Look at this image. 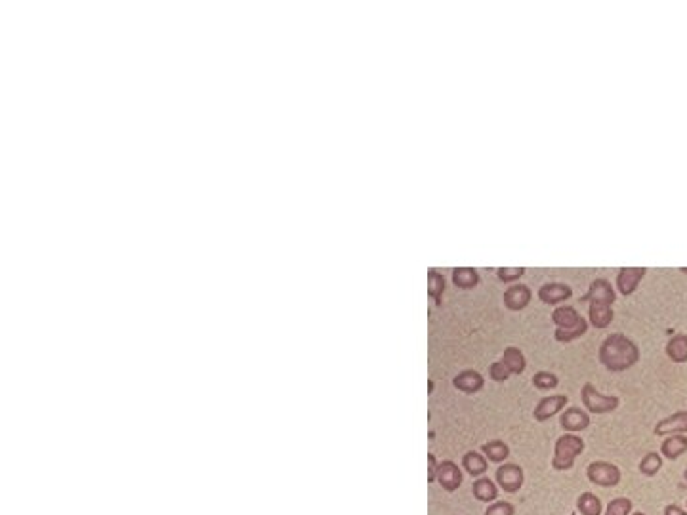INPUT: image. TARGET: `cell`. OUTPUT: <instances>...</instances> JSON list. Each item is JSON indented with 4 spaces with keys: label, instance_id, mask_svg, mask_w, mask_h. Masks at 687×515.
I'll use <instances>...</instances> for the list:
<instances>
[{
    "label": "cell",
    "instance_id": "22",
    "mask_svg": "<svg viewBox=\"0 0 687 515\" xmlns=\"http://www.w3.org/2000/svg\"><path fill=\"white\" fill-rule=\"evenodd\" d=\"M453 283L462 290H470L480 284V273L473 267H456L453 271Z\"/></svg>",
    "mask_w": 687,
    "mask_h": 515
},
{
    "label": "cell",
    "instance_id": "14",
    "mask_svg": "<svg viewBox=\"0 0 687 515\" xmlns=\"http://www.w3.org/2000/svg\"><path fill=\"white\" fill-rule=\"evenodd\" d=\"M453 386H455L458 391H462V393L468 395L480 393L481 389H483V386H485V378L481 376L477 370L472 369L462 370V372H458V374L453 378Z\"/></svg>",
    "mask_w": 687,
    "mask_h": 515
},
{
    "label": "cell",
    "instance_id": "24",
    "mask_svg": "<svg viewBox=\"0 0 687 515\" xmlns=\"http://www.w3.org/2000/svg\"><path fill=\"white\" fill-rule=\"evenodd\" d=\"M502 360L506 363V367L512 370V374H521L527 367V360H525V355L517 347L510 345L504 350V355H502Z\"/></svg>",
    "mask_w": 687,
    "mask_h": 515
},
{
    "label": "cell",
    "instance_id": "34",
    "mask_svg": "<svg viewBox=\"0 0 687 515\" xmlns=\"http://www.w3.org/2000/svg\"><path fill=\"white\" fill-rule=\"evenodd\" d=\"M664 515H687V512L682 510L679 506H676V504H668V506L664 507Z\"/></svg>",
    "mask_w": 687,
    "mask_h": 515
},
{
    "label": "cell",
    "instance_id": "4",
    "mask_svg": "<svg viewBox=\"0 0 687 515\" xmlns=\"http://www.w3.org/2000/svg\"><path fill=\"white\" fill-rule=\"evenodd\" d=\"M586 477L592 485H598V487H617L620 479H622V473H620V468L617 464H611L607 460H596V462L588 464L586 468Z\"/></svg>",
    "mask_w": 687,
    "mask_h": 515
},
{
    "label": "cell",
    "instance_id": "1",
    "mask_svg": "<svg viewBox=\"0 0 687 515\" xmlns=\"http://www.w3.org/2000/svg\"><path fill=\"white\" fill-rule=\"evenodd\" d=\"M600 363L611 372H624L640 360V347L627 334H609L600 345Z\"/></svg>",
    "mask_w": 687,
    "mask_h": 515
},
{
    "label": "cell",
    "instance_id": "16",
    "mask_svg": "<svg viewBox=\"0 0 687 515\" xmlns=\"http://www.w3.org/2000/svg\"><path fill=\"white\" fill-rule=\"evenodd\" d=\"M588 317H590V325L594 328H607V326L613 323L615 319V313H613V308L609 304H598V301H592L590 304V309H588Z\"/></svg>",
    "mask_w": 687,
    "mask_h": 515
},
{
    "label": "cell",
    "instance_id": "18",
    "mask_svg": "<svg viewBox=\"0 0 687 515\" xmlns=\"http://www.w3.org/2000/svg\"><path fill=\"white\" fill-rule=\"evenodd\" d=\"M687 453V437L686 435H668L662 439L661 455L668 460H678L679 456Z\"/></svg>",
    "mask_w": 687,
    "mask_h": 515
},
{
    "label": "cell",
    "instance_id": "25",
    "mask_svg": "<svg viewBox=\"0 0 687 515\" xmlns=\"http://www.w3.org/2000/svg\"><path fill=\"white\" fill-rule=\"evenodd\" d=\"M586 332H588V321L583 317L578 321V325L573 326V328H567V330H563V328H556L554 338L561 343H569L573 342V340H576V338H583Z\"/></svg>",
    "mask_w": 687,
    "mask_h": 515
},
{
    "label": "cell",
    "instance_id": "10",
    "mask_svg": "<svg viewBox=\"0 0 687 515\" xmlns=\"http://www.w3.org/2000/svg\"><path fill=\"white\" fill-rule=\"evenodd\" d=\"M647 273V267H622L617 273V288L624 296H632L638 290V284Z\"/></svg>",
    "mask_w": 687,
    "mask_h": 515
},
{
    "label": "cell",
    "instance_id": "23",
    "mask_svg": "<svg viewBox=\"0 0 687 515\" xmlns=\"http://www.w3.org/2000/svg\"><path fill=\"white\" fill-rule=\"evenodd\" d=\"M576 510L581 512V515H601L603 506H601L600 498L594 492H583L576 498Z\"/></svg>",
    "mask_w": 687,
    "mask_h": 515
},
{
    "label": "cell",
    "instance_id": "5",
    "mask_svg": "<svg viewBox=\"0 0 687 515\" xmlns=\"http://www.w3.org/2000/svg\"><path fill=\"white\" fill-rule=\"evenodd\" d=\"M495 481L500 489L508 492V494H514V492H519V489L523 487L525 483V473L523 468L519 464H512V462H504L500 464L495 472Z\"/></svg>",
    "mask_w": 687,
    "mask_h": 515
},
{
    "label": "cell",
    "instance_id": "9",
    "mask_svg": "<svg viewBox=\"0 0 687 515\" xmlns=\"http://www.w3.org/2000/svg\"><path fill=\"white\" fill-rule=\"evenodd\" d=\"M617 300V294L613 290V284L607 279H596L588 286V292L581 296L578 301H598V304H609L613 306V301Z\"/></svg>",
    "mask_w": 687,
    "mask_h": 515
},
{
    "label": "cell",
    "instance_id": "13",
    "mask_svg": "<svg viewBox=\"0 0 687 515\" xmlns=\"http://www.w3.org/2000/svg\"><path fill=\"white\" fill-rule=\"evenodd\" d=\"M561 428L569 431V433H576V431H584L590 426V414L581 409V407H569L563 411L561 418H559Z\"/></svg>",
    "mask_w": 687,
    "mask_h": 515
},
{
    "label": "cell",
    "instance_id": "38",
    "mask_svg": "<svg viewBox=\"0 0 687 515\" xmlns=\"http://www.w3.org/2000/svg\"><path fill=\"white\" fill-rule=\"evenodd\" d=\"M569 515H575V514H569Z\"/></svg>",
    "mask_w": 687,
    "mask_h": 515
},
{
    "label": "cell",
    "instance_id": "36",
    "mask_svg": "<svg viewBox=\"0 0 687 515\" xmlns=\"http://www.w3.org/2000/svg\"><path fill=\"white\" fill-rule=\"evenodd\" d=\"M679 271H684V273L687 275V267H682V269H679Z\"/></svg>",
    "mask_w": 687,
    "mask_h": 515
},
{
    "label": "cell",
    "instance_id": "17",
    "mask_svg": "<svg viewBox=\"0 0 687 515\" xmlns=\"http://www.w3.org/2000/svg\"><path fill=\"white\" fill-rule=\"evenodd\" d=\"M462 470H466L472 477H483L485 472L489 470V460L477 450H468L462 456Z\"/></svg>",
    "mask_w": 687,
    "mask_h": 515
},
{
    "label": "cell",
    "instance_id": "19",
    "mask_svg": "<svg viewBox=\"0 0 687 515\" xmlns=\"http://www.w3.org/2000/svg\"><path fill=\"white\" fill-rule=\"evenodd\" d=\"M581 319L583 317L578 315V311H576L573 306H559V308L554 309V313H552L554 325L558 326V328H563V330L573 328V326L578 325Z\"/></svg>",
    "mask_w": 687,
    "mask_h": 515
},
{
    "label": "cell",
    "instance_id": "28",
    "mask_svg": "<svg viewBox=\"0 0 687 515\" xmlns=\"http://www.w3.org/2000/svg\"><path fill=\"white\" fill-rule=\"evenodd\" d=\"M558 376L554 372H548V370H541V372H537L532 376V386L537 387V389H541V391H550V389L558 387Z\"/></svg>",
    "mask_w": 687,
    "mask_h": 515
},
{
    "label": "cell",
    "instance_id": "30",
    "mask_svg": "<svg viewBox=\"0 0 687 515\" xmlns=\"http://www.w3.org/2000/svg\"><path fill=\"white\" fill-rule=\"evenodd\" d=\"M510 376H512V370L508 369L506 363L502 359L497 360V363H493L489 367V378L493 382H506Z\"/></svg>",
    "mask_w": 687,
    "mask_h": 515
},
{
    "label": "cell",
    "instance_id": "12",
    "mask_svg": "<svg viewBox=\"0 0 687 515\" xmlns=\"http://www.w3.org/2000/svg\"><path fill=\"white\" fill-rule=\"evenodd\" d=\"M532 298L531 288L527 284H512L504 290L502 301L510 311H521L529 306V301Z\"/></svg>",
    "mask_w": 687,
    "mask_h": 515
},
{
    "label": "cell",
    "instance_id": "26",
    "mask_svg": "<svg viewBox=\"0 0 687 515\" xmlns=\"http://www.w3.org/2000/svg\"><path fill=\"white\" fill-rule=\"evenodd\" d=\"M662 468V456L661 453H647L640 462V473L645 477H655L657 473L661 472Z\"/></svg>",
    "mask_w": 687,
    "mask_h": 515
},
{
    "label": "cell",
    "instance_id": "32",
    "mask_svg": "<svg viewBox=\"0 0 687 515\" xmlns=\"http://www.w3.org/2000/svg\"><path fill=\"white\" fill-rule=\"evenodd\" d=\"M525 275V267H500L497 271V277L502 283H514Z\"/></svg>",
    "mask_w": 687,
    "mask_h": 515
},
{
    "label": "cell",
    "instance_id": "29",
    "mask_svg": "<svg viewBox=\"0 0 687 515\" xmlns=\"http://www.w3.org/2000/svg\"><path fill=\"white\" fill-rule=\"evenodd\" d=\"M632 500L627 496H618L613 498L607 507H605V515H630L632 514Z\"/></svg>",
    "mask_w": 687,
    "mask_h": 515
},
{
    "label": "cell",
    "instance_id": "27",
    "mask_svg": "<svg viewBox=\"0 0 687 515\" xmlns=\"http://www.w3.org/2000/svg\"><path fill=\"white\" fill-rule=\"evenodd\" d=\"M445 292V277L438 271H429L428 273V294L436 300L438 306H441V296Z\"/></svg>",
    "mask_w": 687,
    "mask_h": 515
},
{
    "label": "cell",
    "instance_id": "8",
    "mask_svg": "<svg viewBox=\"0 0 687 515\" xmlns=\"http://www.w3.org/2000/svg\"><path fill=\"white\" fill-rule=\"evenodd\" d=\"M567 401H569L567 395H548V397H542L541 401L537 403V407H534V411H532L534 420L537 422L550 420V418L556 416L561 409H565Z\"/></svg>",
    "mask_w": 687,
    "mask_h": 515
},
{
    "label": "cell",
    "instance_id": "35",
    "mask_svg": "<svg viewBox=\"0 0 687 515\" xmlns=\"http://www.w3.org/2000/svg\"><path fill=\"white\" fill-rule=\"evenodd\" d=\"M630 515H647V514H644V512H635V514H630Z\"/></svg>",
    "mask_w": 687,
    "mask_h": 515
},
{
    "label": "cell",
    "instance_id": "2",
    "mask_svg": "<svg viewBox=\"0 0 687 515\" xmlns=\"http://www.w3.org/2000/svg\"><path fill=\"white\" fill-rule=\"evenodd\" d=\"M584 441L575 433H565L556 439L554 445V458H552V468L556 472H567L575 466V460L583 455Z\"/></svg>",
    "mask_w": 687,
    "mask_h": 515
},
{
    "label": "cell",
    "instance_id": "31",
    "mask_svg": "<svg viewBox=\"0 0 687 515\" xmlns=\"http://www.w3.org/2000/svg\"><path fill=\"white\" fill-rule=\"evenodd\" d=\"M483 515H515V506L506 500H497L487 506Z\"/></svg>",
    "mask_w": 687,
    "mask_h": 515
},
{
    "label": "cell",
    "instance_id": "21",
    "mask_svg": "<svg viewBox=\"0 0 687 515\" xmlns=\"http://www.w3.org/2000/svg\"><path fill=\"white\" fill-rule=\"evenodd\" d=\"M666 355L672 363H687V334H674L666 343Z\"/></svg>",
    "mask_w": 687,
    "mask_h": 515
},
{
    "label": "cell",
    "instance_id": "3",
    "mask_svg": "<svg viewBox=\"0 0 687 515\" xmlns=\"http://www.w3.org/2000/svg\"><path fill=\"white\" fill-rule=\"evenodd\" d=\"M581 399H583L584 409L592 414H611L613 411H617L620 399L617 395H605L596 389L594 384L586 382L581 389Z\"/></svg>",
    "mask_w": 687,
    "mask_h": 515
},
{
    "label": "cell",
    "instance_id": "37",
    "mask_svg": "<svg viewBox=\"0 0 687 515\" xmlns=\"http://www.w3.org/2000/svg\"><path fill=\"white\" fill-rule=\"evenodd\" d=\"M686 507H687V500H686Z\"/></svg>",
    "mask_w": 687,
    "mask_h": 515
},
{
    "label": "cell",
    "instance_id": "33",
    "mask_svg": "<svg viewBox=\"0 0 687 515\" xmlns=\"http://www.w3.org/2000/svg\"><path fill=\"white\" fill-rule=\"evenodd\" d=\"M436 473H438V462H436V456L428 455V481H436Z\"/></svg>",
    "mask_w": 687,
    "mask_h": 515
},
{
    "label": "cell",
    "instance_id": "7",
    "mask_svg": "<svg viewBox=\"0 0 687 515\" xmlns=\"http://www.w3.org/2000/svg\"><path fill=\"white\" fill-rule=\"evenodd\" d=\"M687 433V411H678L670 414L655 426V435L668 437V435H684Z\"/></svg>",
    "mask_w": 687,
    "mask_h": 515
},
{
    "label": "cell",
    "instance_id": "11",
    "mask_svg": "<svg viewBox=\"0 0 687 515\" xmlns=\"http://www.w3.org/2000/svg\"><path fill=\"white\" fill-rule=\"evenodd\" d=\"M539 300L548 306H558L561 301H567L573 296V288L565 283H546L542 284L537 292Z\"/></svg>",
    "mask_w": 687,
    "mask_h": 515
},
{
    "label": "cell",
    "instance_id": "20",
    "mask_svg": "<svg viewBox=\"0 0 687 515\" xmlns=\"http://www.w3.org/2000/svg\"><path fill=\"white\" fill-rule=\"evenodd\" d=\"M481 453L485 455V458L493 464L506 462V458L510 456V446L500 441V439H491L489 443L481 446Z\"/></svg>",
    "mask_w": 687,
    "mask_h": 515
},
{
    "label": "cell",
    "instance_id": "15",
    "mask_svg": "<svg viewBox=\"0 0 687 515\" xmlns=\"http://www.w3.org/2000/svg\"><path fill=\"white\" fill-rule=\"evenodd\" d=\"M472 494L477 502H483V504H493L497 502L498 498V485L489 477H477L473 481L472 485Z\"/></svg>",
    "mask_w": 687,
    "mask_h": 515
},
{
    "label": "cell",
    "instance_id": "6",
    "mask_svg": "<svg viewBox=\"0 0 687 515\" xmlns=\"http://www.w3.org/2000/svg\"><path fill=\"white\" fill-rule=\"evenodd\" d=\"M436 481L447 492H455L462 485V470L453 460H443V462L438 464Z\"/></svg>",
    "mask_w": 687,
    "mask_h": 515
}]
</instances>
